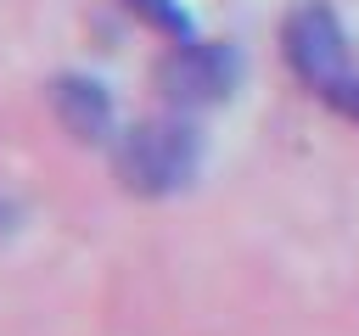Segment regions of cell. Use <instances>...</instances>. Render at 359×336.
<instances>
[{"label":"cell","instance_id":"obj_5","mask_svg":"<svg viewBox=\"0 0 359 336\" xmlns=\"http://www.w3.org/2000/svg\"><path fill=\"white\" fill-rule=\"evenodd\" d=\"M146 28H157V34H168V39H191V17H185V6L180 0H123Z\"/></svg>","mask_w":359,"mask_h":336},{"label":"cell","instance_id":"obj_7","mask_svg":"<svg viewBox=\"0 0 359 336\" xmlns=\"http://www.w3.org/2000/svg\"><path fill=\"white\" fill-rule=\"evenodd\" d=\"M11 224H17V207H11V202H6V196H0V235H6V230H11Z\"/></svg>","mask_w":359,"mask_h":336},{"label":"cell","instance_id":"obj_2","mask_svg":"<svg viewBox=\"0 0 359 336\" xmlns=\"http://www.w3.org/2000/svg\"><path fill=\"white\" fill-rule=\"evenodd\" d=\"M151 84L168 101V112L191 118V112L219 106V101L236 95V84H241V50L224 45V39H174L157 56Z\"/></svg>","mask_w":359,"mask_h":336},{"label":"cell","instance_id":"obj_4","mask_svg":"<svg viewBox=\"0 0 359 336\" xmlns=\"http://www.w3.org/2000/svg\"><path fill=\"white\" fill-rule=\"evenodd\" d=\"M45 95H50L56 123H62L79 146L118 140V134H112V123H118V112H112V90H107L101 78H90V73H56V78L45 84Z\"/></svg>","mask_w":359,"mask_h":336},{"label":"cell","instance_id":"obj_6","mask_svg":"<svg viewBox=\"0 0 359 336\" xmlns=\"http://www.w3.org/2000/svg\"><path fill=\"white\" fill-rule=\"evenodd\" d=\"M325 101H331L342 118H353V123H359V73H348V78H342V84H337Z\"/></svg>","mask_w":359,"mask_h":336},{"label":"cell","instance_id":"obj_1","mask_svg":"<svg viewBox=\"0 0 359 336\" xmlns=\"http://www.w3.org/2000/svg\"><path fill=\"white\" fill-rule=\"evenodd\" d=\"M202 168V129L185 112L135 118L112 140V174L129 196H174Z\"/></svg>","mask_w":359,"mask_h":336},{"label":"cell","instance_id":"obj_3","mask_svg":"<svg viewBox=\"0 0 359 336\" xmlns=\"http://www.w3.org/2000/svg\"><path fill=\"white\" fill-rule=\"evenodd\" d=\"M280 56H286V67L320 101L353 73L348 67V34H342V22H337V11L325 0H297L286 11V22H280Z\"/></svg>","mask_w":359,"mask_h":336}]
</instances>
